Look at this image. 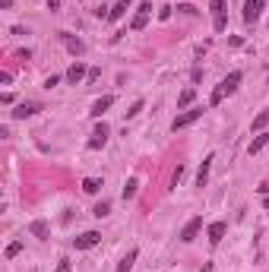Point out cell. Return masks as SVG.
I'll return each mask as SVG.
<instances>
[{
    "mask_svg": "<svg viewBox=\"0 0 269 272\" xmlns=\"http://www.w3.org/2000/svg\"><path fill=\"white\" fill-rule=\"evenodd\" d=\"M212 161H215V155L209 152V155L203 158V165H200V171H196V187H206V184H209V171H212Z\"/></svg>",
    "mask_w": 269,
    "mask_h": 272,
    "instance_id": "10",
    "label": "cell"
},
{
    "mask_svg": "<svg viewBox=\"0 0 269 272\" xmlns=\"http://www.w3.org/2000/svg\"><path fill=\"white\" fill-rule=\"evenodd\" d=\"M181 177H184V165H177V168H174V174H171V190L181 184Z\"/></svg>",
    "mask_w": 269,
    "mask_h": 272,
    "instance_id": "24",
    "label": "cell"
},
{
    "mask_svg": "<svg viewBox=\"0 0 269 272\" xmlns=\"http://www.w3.org/2000/svg\"><path fill=\"white\" fill-rule=\"evenodd\" d=\"M57 272H73V263H70V260L64 257V260L57 263Z\"/></svg>",
    "mask_w": 269,
    "mask_h": 272,
    "instance_id": "26",
    "label": "cell"
},
{
    "mask_svg": "<svg viewBox=\"0 0 269 272\" xmlns=\"http://www.w3.org/2000/svg\"><path fill=\"white\" fill-rule=\"evenodd\" d=\"M263 7H266V0H244V23H247V26H254V23L260 19Z\"/></svg>",
    "mask_w": 269,
    "mask_h": 272,
    "instance_id": "6",
    "label": "cell"
},
{
    "mask_svg": "<svg viewBox=\"0 0 269 272\" xmlns=\"http://www.w3.org/2000/svg\"><path fill=\"white\" fill-rule=\"evenodd\" d=\"M206 111H203V108H187V111L184 114H177L174 120H171V130L177 133V130H184V127H190V123H196V120H200Z\"/></svg>",
    "mask_w": 269,
    "mask_h": 272,
    "instance_id": "2",
    "label": "cell"
},
{
    "mask_svg": "<svg viewBox=\"0 0 269 272\" xmlns=\"http://www.w3.org/2000/svg\"><path fill=\"white\" fill-rule=\"evenodd\" d=\"M0 7H4V10H10V7H13V0H0Z\"/></svg>",
    "mask_w": 269,
    "mask_h": 272,
    "instance_id": "33",
    "label": "cell"
},
{
    "mask_svg": "<svg viewBox=\"0 0 269 272\" xmlns=\"http://www.w3.org/2000/svg\"><path fill=\"white\" fill-rule=\"evenodd\" d=\"M266 127H269V108H266V111H260V114L254 117V127H250V130H254V133H263Z\"/></svg>",
    "mask_w": 269,
    "mask_h": 272,
    "instance_id": "19",
    "label": "cell"
},
{
    "mask_svg": "<svg viewBox=\"0 0 269 272\" xmlns=\"http://www.w3.org/2000/svg\"><path fill=\"white\" fill-rule=\"evenodd\" d=\"M149 16H152V4H139L136 16L130 19V29L133 32H142V29H146V23H149Z\"/></svg>",
    "mask_w": 269,
    "mask_h": 272,
    "instance_id": "7",
    "label": "cell"
},
{
    "mask_svg": "<svg viewBox=\"0 0 269 272\" xmlns=\"http://www.w3.org/2000/svg\"><path fill=\"white\" fill-rule=\"evenodd\" d=\"M158 19H161V23L171 19V7H161V10H158Z\"/></svg>",
    "mask_w": 269,
    "mask_h": 272,
    "instance_id": "27",
    "label": "cell"
},
{
    "mask_svg": "<svg viewBox=\"0 0 269 272\" xmlns=\"http://www.w3.org/2000/svg\"><path fill=\"white\" fill-rule=\"evenodd\" d=\"M263 146H269V133H257V139H254V142L247 146V152H250V155H257Z\"/></svg>",
    "mask_w": 269,
    "mask_h": 272,
    "instance_id": "20",
    "label": "cell"
},
{
    "mask_svg": "<svg viewBox=\"0 0 269 272\" xmlns=\"http://www.w3.org/2000/svg\"><path fill=\"white\" fill-rule=\"evenodd\" d=\"M101 187H105L101 177H86V180H82V193H89V196H95Z\"/></svg>",
    "mask_w": 269,
    "mask_h": 272,
    "instance_id": "16",
    "label": "cell"
},
{
    "mask_svg": "<svg viewBox=\"0 0 269 272\" xmlns=\"http://www.w3.org/2000/svg\"><path fill=\"white\" fill-rule=\"evenodd\" d=\"M263 206H266V209H269V196H263Z\"/></svg>",
    "mask_w": 269,
    "mask_h": 272,
    "instance_id": "34",
    "label": "cell"
},
{
    "mask_svg": "<svg viewBox=\"0 0 269 272\" xmlns=\"http://www.w3.org/2000/svg\"><path fill=\"white\" fill-rule=\"evenodd\" d=\"M193 98H196V89H184V92L177 95V108H181V111H187V108L193 104Z\"/></svg>",
    "mask_w": 269,
    "mask_h": 272,
    "instance_id": "17",
    "label": "cell"
},
{
    "mask_svg": "<svg viewBox=\"0 0 269 272\" xmlns=\"http://www.w3.org/2000/svg\"><path fill=\"white\" fill-rule=\"evenodd\" d=\"M60 4H64V0H48V10H57Z\"/></svg>",
    "mask_w": 269,
    "mask_h": 272,
    "instance_id": "32",
    "label": "cell"
},
{
    "mask_svg": "<svg viewBox=\"0 0 269 272\" xmlns=\"http://www.w3.org/2000/svg\"><path fill=\"white\" fill-rule=\"evenodd\" d=\"M82 76H89V70H86V64H82V60H73V67L67 70V82H70V86H76V82H79Z\"/></svg>",
    "mask_w": 269,
    "mask_h": 272,
    "instance_id": "11",
    "label": "cell"
},
{
    "mask_svg": "<svg viewBox=\"0 0 269 272\" xmlns=\"http://www.w3.org/2000/svg\"><path fill=\"white\" fill-rule=\"evenodd\" d=\"M241 79H244V73H241V70H231V73L219 82V86H215L212 89V95H209V108H215V104H222L231 92H238V86H241Z\"/></svg>",
    "mask_w": 269,
    "mask_h": 272,
    "instance_id": "1",
    "label": "cell"
},
{
    "mask_svg": "<svg viewBox=\"0 0 269 272\" xmlns=\"http://www.w3.org/2000/svg\"><path fill=\"white\" fill-rule=\"evenodd\" d=\"M98 244H101V234L98 231H82V234H76V238H73V247L76 250H92Z\"/></svg>",
    "mask_w": 269,
    "mask_h": 272,
    "instance_id": "5",
    "label": "cell"
},
{
    "mask_svg": "<svg viewBox=\"0 0 269 272\" xmlns=\"http://www.w3.org/2000/svg\"><path fill=\"white\" fill-rule=\"evenodd\" d=\"M29 231H32V234H35V238H38V241H48V234H51V231H48V222H45V219H35V222H29Z\"/></svg>",
    "mask_w": 269,
    "mask_h": 272,
    "instance_id": "14",
    "label": "cell"
},
{
    "mask_svg": "<svg viewBox=\"0 0 269 272\" xmlns=\"http://www.w3.org/2000/svg\"><path fill=\"white\" fill-rule=\"evenodd\" d=\"M190 79H193V82H200V79H203V70H200V67H193V73H190Z\"/></svg>",
    "mask_w": 269,
    "mask_h": 272,
    "instance_id": "31",
    "label": "cell"
},
{
    "mask_svg": "<svg viewBox=\"0 0 269 272\" xmlns=\"http://www.w3.org/2000/svg\"><path fill=\"white\" fill-rule=\"evenodd\" d=\"M177 10H181V13H187V16H196V7H190V4H181Z\"/></svg>",
    "mask_w": 269,
    "mask_h": 272,
    "instance_id": "28",
    "label": "cell"
},
{
    "mask_svg": "<svg viewBox=\"0 0 269 272\" xmlns=\"http://www.w3.org/2000/svg\"><path fill=\"white\" fill-rule=\"evenodd\" d=\"M136 257H139V250H136V247H130V250H127V257L117 263V272H130V269H133V263H136Z\"/></svg>",
    "mask_w": 269,
    "mask_h": 272,
    "instance_id": "15",
    "label": "cell"
},
{
    "mask_svg": "<svg viewBox=\"0 0 269 272\" xmlns=\"http://www.w3.org/2000/svg\"><path fill=\"white\" fill-rule=\"evenodd\" d=\"M98 76H101V70H98V67H92V70H89V82H95Z\"/></svg>",
    "mask_w": 269,
    "mask_h": 272,
    "instance_id": "30",
    "label": "cell"
},
{
    "mask_svg": "<svg viewBox=\"0 0 269 272\" xmlns=\"http://www.w3.org/2000/svg\"><path fill=\"white\" fill-rule=\"evenodd\" d=\"M127 7H130V0H117V4H114V10H108V19H111V23H117L120 16L127 13Z\"/></svg>",
    "mask_w": 269,
    "mask_h": 272,
    "instance_id": "18",
    "label": "cell"
},
{
    "mask_svg": "<svg viewBox=\"0 0 269 272\" xmlns=\"http://www.w3.org/2000/svg\"><path fill=\"white\" fill-rule=\"evenodd\" d=\"M108 212H111V203H108V199H101V203H98V206L92 209V215H95V219H105Z\"/></svg>",
    "mask_w": 269,
    "mask_h": 272,
    "instance_id": "22",
    "label": "cell"
},
{
    "mask_svg": "<svg viewBox=\"0 0 269 272\" xmlns=\"http://www.w3.org/2000/svg\"><path fill=\"white\" fill-rule=\"evenodd\" d=\"M57 82H60V76H54V73H51V76L45 79V86H48V89H54V86H57Z\"/></svg>",
    "mask_w": 269,
    "mask_h": 272,
    "instance_id": "29",
    "label": "cell"
},
{
    "mask_svg": "<svg viewBox=\"0 0 269 272\" xmlns=\"http://www.w3.org/2000/svg\"><path fill=\"white\" fill-rule=\"evenodd\" d=\"M142 104H146V101H142V98H136V101L130 104V111H123V114H127V117H136V114L142 111Z\"/></svg>",
    "mask_w": 269,
    "mask_h": 272,
    "instance_id": "23",
    "label": "cell"
},
{
    "mask_svg": "<svg viewBox=\"0 0 269 272\" xmlns=\"http://www.w3.org/2000/svg\"><path fill=\"white\" fill-rule=\"evenodd\" d=\"M42 111V104L38 101H19L16 104V111H13V120H26V117H35Z\"/></svg>",
    "mask_w": 269,
    "mask_h": 272,
    "instance_id": "8",
    "label": "cell"
},
{
    "mask_svg": "<svg viewBox=\"0 0 269 272\" xmlns=\"http://www.w3.org/2000/svg\"><path fill=\"white\" fill-rule=\"evenodd\" d=\"M19 253H23V244H19V241L7 247V257H10V260H13V257H19Z\"/></svg>",
    "mask_w": 269,
    "mask_h": 272,
    "instance_id": "25",
    "label": "cell"
},
{
    "mask_svg": "<svg viewBox=\"0 0 269 272\" xmlns=\"http://www.w3.org/2000/svg\"><path fill=\"white\" fill-rule=\"evenodd\" d=\"M200 231H203V215H193V219L184 225V231H181V241H184V244H190Z\"/></svg>",
    "mask_w": 269,
    "mask_h": 272,
    "instance_id": "9",
    "label": "cell"
},
{
    "mask_svg": "<svg viewBox=\"0 0 269 272\" xmlns=\"http://www.w3.org/2000/svg\"><path fill=\"white\" fill-rule=\"evenodd\" d=\"M136 193H139V180L130 177V180H127V187H123V199H133Z\"/></svg>",
    "mask_w": 269,
    "mask_h": 272,
    "instance_id": "21",
    "label": "cell"
},
{
    "mask_svg": "<svg viewBox=\"0 0 269 272\" xmlns=\"http://www.w3.org/2000/svg\"><path fill=\"white\" fill-rule=\"evenodd\" d=\"M108 136H111V127H108L105 120H98V123H95V130H92V136H89V142H86V146H89V149H105Z\"/></svg>",
    "mask_w": 269,
    "mask_h": 272,
    "instance_id": "3",
    "label": "cell"
},
{
    "mask_svg": "<svg viewBox=\"0 0 269 272\" xmlns=\"http://www.w3.org/2000/svg\"><path fill=\"white\" fill-rule=\"evenodd\" d=\"M225 231H228V225H225V222H212V225L206 228V234H209V244H212V247H215V244H222Z\"/></svg>",
    "mask_w": 269,
    "mask_h": 272,
    "instance_id": "12",
    "label": "cell"
},
{
    "mask_svg": "<svg viewBox=\"0 0 269 272\" xmlns=\"http://www.w3.org/2000/svg\"><path fill=\"white\" fill-rule=\"evenodd\" d=\"M111 104H114V95H101V98H98V101L92 104V111H89V114L101 120V114H105V111H108V108H111Z\"/></svg>",
    "mask_w": 269,
    "mask_h": 272,
    "instance_id": "13",
    "label": "cell"
},
{
    "mask_svg": "<svg viewBox=\"0 0 269 272\" xmlns=\"http://www.w3.org/2000/svg\"><path fill=\"white\" fill-rule=\"evenodd\" d=\"M57 38L67 45V51L73 54V57H82V54H86V41H82V38H76V35H70V32H57Z\"/></svg>",
    "mask_w": 269,
    "mask_h": 272,
    "instance_id": "4",
    "label": "cell"
}]
</instances>
